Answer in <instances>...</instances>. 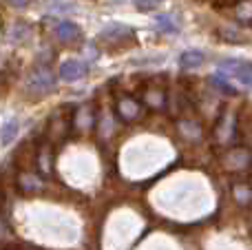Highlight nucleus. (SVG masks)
Returning a JSON list of instances; mask_svg holds the SVG:
<instances>
[{
  "instance_id": "nucleus-6",
  "label": "nucleus",
  "mask_w": 252,
  "mask_h": 250,
  "mask_svg": "<svg viewBox=\"0 0 252 250\" xmlns=\"http://www.w3.org/2000/svg\"><path fill=\"white\" fill-rule=\"evenodd\" d=\"M206 60L204 51H199V49H190V51H184L182 56H179V66L182 69H197V66H201Z\"/></svg>"
},
{
  "instance_id": "nucleus-1",
  "label": "nucleus",
  "mask_w": 252,
  "mask_h": 250,
  "mask_svg": "<svg viewBox=\"0 0 252 250\" xmlns=\"http://www.w3.org/2000/svg\"><path fill=\"white\" fill-rule=\"evenodd\" d=\"M219 73H223L226 78L237 80L239 84L252 89V62L246 60H223L219 64Z\"/></svg>"
},
{
  "instance_id": "nucleus-10",
  "label": "nucleus",
  "mask_w": 252,
  "mask_h": 250,
  "mask_svg": "<svg viewBox=\"0 0 252 250\" xmlns=\"http://www.w3.org/2000/svg\"><path fill=\"white\" fill-rule=\"evenodd\" d=\"M130 33H133V31H130L126 25H122V22H113V25H109L104 31H102L104 38H113V40H122L124 35H130Z\"/></svg>"
},
{
  "instance_id": "nucleus-4",
  "label": "nucleus",
  "mask_w": 252,
  "mask_h": 250,
  "mask_svg": "<svg viewBox=\"0 0 252 250\" xmlns=\"http://www.w3.org/2000/svg\"><path fill=\"white\" fill-rule=\"evenodd\" d=\"M118 113H120V118H122V120L130 122V120H137L139 118L142 106H139V102L133 100V97H120V100H118Z\"/></svg>"
},
{
  "instance_id": "nucleus-3",
  "label": "nucleus",
  "mask_w": 252,
  "mask_h": 250,
  "mask_svg": "<svg viewBox=\"0 0 252 250\" xmlns=\"http://www.w3.org/2000/svg\"><path fill=\"white\" fill-rule=\"evenodd\" d=\"M84 73H87V64H84V62H80V60L62 62L60 71H58L60 80H64V82H75V80H80Z\"/></svg>"
},
{
  "instance_id": "nucleus-8",
  "label": "nucleus",
  "mask_w": 252,
  "mask_h": 250,
  "mask_svg": "<svg viewBox=\"0 0 252 250\" xmlns=\"http://www.w3.org/2000/svg\"><path fill=\"white\" fill-rule=\"evenodd\" d=\"M18 186H20V190L33 193V190L42 188V180H40L35 173H22V175L18 177Z\"/></svg>"
},
{
  "instance_id": "nucleus-5",
  "label": "nucleus",
  "mask_w": 252,
  "mask_h": 250,
  "mask_svg": "<svg viewBox=\"0 0 252 250\" xmlns=\"http://www.w3.org/2000/svg\"><path fill=\"white\" fill-rule=\"evenodd\" d=\"M56 35L64 42H71V40H78L80 38V27L71 20H60L56 25Z\"/></svg>"
},
{
  "instance_id": "nucleus-14",
  "label": "nucleus",
  "mask_w": 252,
  "mask_h": 250,
  "mask_svg": "<svg viewBox=\"0 0 252 250\" xmlns=\"http://www.w3.org/2000/svg\"><path fill=\"white\" fill-rule=\"evenodd\" d=\"M213 84H217V87L221 89L223 93H230V95H235V93H237L235 89L228 84V80H221V75H215V78H213Z\"/></svg>"
},
{
  "instance_id": "nucleus-9",
  "label": "nucleus",
  "mask_w": 252,
  "mask_h": 250,
  "mask_svg": "<svg viewBox=\"0 0 252 250\" xmlns=\"http://www.w3.org/2000/svg\"><path fill=\"white\" fill-rule=\"evenodd\" d=\"M155 27L159 31H164V33H177L179 31L177 20H175L170 13H157L155 16Z\"/></svg>"
},
{
  "instance_id": "nucleus-12",
  "label": "nucleus",
  "mask_w": 252,
  "mask_h": 250,
  "mask_svg": "<svg viewBox=\"0 0 252 250\" xmlns=\"http://www.w3.org/2000/svg\"><path fill=\"white\" fill-rule=\"evenodd\" d=\"M161 2H164V0H135V7H137L139 11H153V9L159 7Z\"/></svg>"
},
{
  "instance_id": "nucleus-2",
  "label": "nucleus",
  "mask_w": 252,
  "mask_h": 250,
  "mask_svg": "<svg viewBox=\"0 0 252 250\" xmlns=\"http://www.w3.org/2000/svg\"><path fill=\"white\" fill-rule=\"evenodd\" d=\"M53 87H56V75H53L51 69H47V66L33 69L29 73V78H27V89L33 93H47V91H51Z\"/></svg>"
},
{
  "instance_id": "nucleus-13",
  "label": "nucleus",
  "mask_w": 252,
  "mask_h": 250,
  "mask_svg": "<svg viewBox=\"0 0 252 250\" xmlns=\"http://www.w3.org/2000/svg\"><path fill=\"white\" fill-rule=\"evenodd\" d=\"M7 239H11V228H9L7 219H4L2 213H0V244L7 242Z\"/></svg>"
},
{
  "instance_id": "nucleus-15",
  "label": "nucleus",
  "mask_w": 252,
  "mask_h": 250,
  "mask_svg": "<svg viewBox=\"0 0 252 250\" xmlns=\"http://www.w3.org/2000/svg\"><path fill=\"white\" fill-rule=\"evenodd\" d=\"M9 2L13 4V7H18V9H22V7H27V4L31 2V0H9Z\"/></svg>"
},
{
  "instance_id": "nucleus-7",
  "label": "nucleus",
  "mask_w": 252,
  "mask_h": 250,
  "mask_svg": "<svg viewBox=\"0 0 252 250\" xmlns=\"http://www.w3.org/2000/svg\"><path fill=\"white\" fill-rule=\"evenodd\" d=\"M18 131H20V122H18L16 118H9L7 122L2 124V128H0V142H2L4 146L11 144V142L16 140Z\"/></svg>"
},
{
  "instance_id": "nucleus-11",
  "label": "nucleus",
  "mask_w": 252,
  "mask_h": 250,
  "mask_svg": "<svg viewBox=\"0 0 252 250\" xmlns=\"http://www.w3.org/2000/svg\"><path fill=\"white\" fill-rule=\"evenodd\" d=\"M38 168L42 175H51V149L47 144L40 146L38 151Z\"/></svg>"
}]
</instances>
